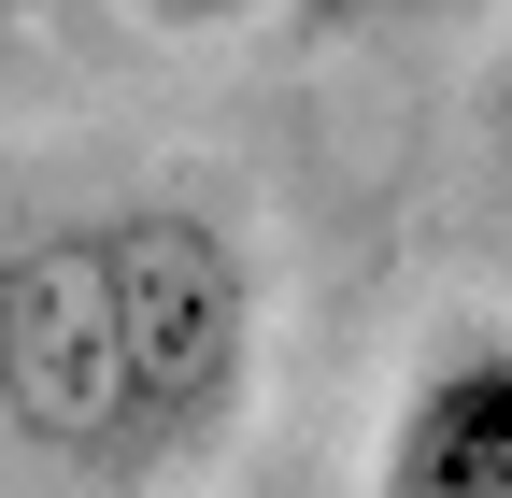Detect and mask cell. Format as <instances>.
<instances>
[{
	"instance_id": "obj_1",
	"label": "cell",
	"mask_w": 512,
	"mask_h": 498,
	"mask_svg": "<svg viewBox=\"0 0 512 498\" xmlns=\"http://www.w3.org/2000/svg\"><path fill=\"white\" fill-rule=\"evenodd\" d=\"M271 299L214 200H86L0 242V427L57 484H185L242 442Z\"/></svg>"
},
{
	"instance_id": "obj_2",
	"label": "cell",
	"mask_w": 512,
	"mask_h": 498,
	"mask_svg": "<svg viewBox=\"0 0 512 498\" xmlns=\"http://www.w3.org/2000/svg\"><path fill=\"white\" fill-rule=\"evenodd\" d=\"M370 484L384 498H512V342L498 328H456L399 385V413L370 442Z\"/></svg>"
},
{
	"instance_id": "obj_3",
	"label": "cell",
	"mask_w": 512,
	"mask_h": 498,
	"mask_svg": "<svg viewBox=\"0 0 512 498\" xmlns=\"http://www.w3.org/2000/svg\"><path fill=\"white\" fill-rule=\"evenodd\" d=\"M271 0H143V29H171V43H214V29H256Z\"/></svg>"
},
{
	"instance_id": "obj_4",
	"label": "cell",
	"mask_w": 512,
	"mask_h": 498,
	"mask_svg": "<svg viewBox=\"0 0 512 498\" xmlns=\"http://www.w3.org/2000/svg\"><path fill=\"white\" fill-rule=\"evenodd\" d=\"M484 129H498V157H512V43H498V86H484Z\"/></svg>"
}]
</instances>
